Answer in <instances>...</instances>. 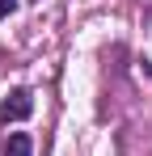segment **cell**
<instances>
[{
  "instance_id": "cell-1",
  "label": "cell",
  "mask_w": 152,
  "mask_h": 156,
  "mask_svg": "<svg viewBox=\"0 0 152 156\" xmlns=\"http://www.w3.org/2000/svg\"><path fill=\"white\" fill-rule=\"evenodd\" d=\"M30 114H34V93H30V89H13V93L0 101V118H4V122H21Z\"/></svg>"
},
{
  "instance_id": "cell-2",
  "label": "cell",
  "mask_w": 152,
  "mask_h": 156,
  "mask_svg": "<svg viewBox=\"0 0 152 156\" xmlns=\"http://www.w3.org/2000/svg\"><path fill=\"white\" fill-rule=\"evenodd\" d=\"M30 135L25 131H17V135H9V148H4V156H30Z\"/></svg>"
},
{
  "instance_id": "cell-3",
  "label": "cell",
  "mask_w": 152,
  "mask_h": 156,
  "mask_svg": "<svg viewBox=\"0 0 152 156\" xmlns=\"http://www.w3.org/2000/svg\"><path fill=\"white\" fill-rule=\"evenodd\" d=\"M13 9H17V0H0V17H9Z\"/></svg>"
}]
</instances>
